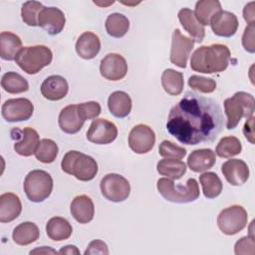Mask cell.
Returning a JSON list of instances; mask_svg holds the SVG:
<instances>
[{
	"mask_svg": "<svg viewBox=\"0 0 255 255\" xmlns=\"http://www.w3.org/2000/svg\"><path fill=\"white\" fill-rule=\"evenodd\" d=\"M52 59L53 53L50 48L45 45H36L22 48L15 62L25 73L35 75L43 68L49 66Z\"/></svg>",
	"mask_w": 255,
	"mask_h": 255,
	"instance_id": "obj_6",
	"label": "cell"
},
{
	"mask_svg": "<svg viewBox=\"0 0 255 255\" xmlns=\"http://www.w3.org/2000/svg\"><path fill=\"white\" fill-rule=\"evenodd\" d=\"M73 228L70 222L60 216H55L49 219L46 224V233L53 241H63L72 235Z\"/></svg>",
	"mask_w": 255,
	"mask_h": 255,
	"instance_id": "obj_28",
	"label": "cell"
},
{
	"mask_svg": "<svg viewBox=\"0 0 255 255\" xmlns=\"http://www.w3.org/2000/svg\"><path fill=\"white\" fill-rule=\"evenodd\" d=\"M59 254H80V250L75 245H66L59 250Z\"/></svg>",
	"mask_w": 255,
	"mask_h": 255,
	"instance_id": "obj_47",
	"label": "cell"
},
{
	"mask_svg": "<svg viewBox=\"0 0 255 255\" xmlns=\"http://www.w3.org/2000/svg\"><path fill=\"white\" fill-rule=\"evenodd\" d=\"M161 86L165 93L170 96H178L184 87L183 74L173 69H166L161 75Z\"/></svg>",
	"mask_w": 255,
	"mask_h": 255,
	"instance_id": "obj_30",
	"label": "cell"
},
{
	"mask_svg": "<svg viewBox=\"0 0 255 255\" xmlns=\"http://www.w3.org/2000/svg\"><path fill=\"white\" fill-rule=\"evenodd\" d=\"M70 211L73 217L81 224L89 223L95 215V205L91 197L82 194L76 196L70 206Z\"/></svg>",
	"mask_w": 255,
	"mask_h": 255,
	"instance_id": "obj_21",
	"label": "cell"
},
{
	"mask_svg": "<svg viewBox=\"0 0 255 255\" xmlns=\"http://www.w3.org/2000/svg\"><path fill=\"white\" fill-rule=\"evenodd\" d=\"M156 170L160 175L176 180L181 178L186 172V164L180 159L164 158L157 162Z\"/></svg>",
	"mask_w": 255,
	"mask_h": 255,
	"instance_id": "obj_32",
	"label": "cell"
},
{
	"mask_svg": "<svg viewBox=\"0 0 255 255\" xmlns=\"http://www.w3.org/2000/svg\"><path fill=\"white\" fill-rule=\"evenodd\" d=\"M156 188L165 200L174 203L192 202L200 195L198 183L194 178H188L183 185L175 184L172 179L162 177L157 180Z\"/></svg>",
	"mask_w": 255,
	"mask_h": 255,
	"instance_id": "obj_3",
	"label": "cell"
},
{
	"mask_svg": "<svg viewBox=\"0 0 255 255\" xmlns=\"http://www.w3.org/2000/svg\"><path fill=\"white\" fill-rule=\"evenodd\" d=\"M230 51L226 45L212 44L197 48L190 59V68L203 74L220 73L227 69Z\"/></svg>",
	"mask_w": 255,
	"mask_h": 255,
	"instance_id": "obj_2",
	"label": "cell"
},
{
	"mask_svg": "<svg viewBox=\"0 0 255 255\" xmlns=\"http://www.w3.org/2000/svg\"><path fill=\"white\" fill-rule=\"evenodd\" d=\"M57 254L59 253L58 251H56L55 249H52L51 247H47V246H43V247H40V248H36L32 251H30V254Z\"/></svg>",
	"mask_w": 255,
	"mask_h": 255,
	"instance_id": "obj_48",
	"label": "cell"
},
{
	"mask_svg": "<svg viewBox=\"0 0 255 255\" xmlns=\"http://www.w3.org/2000/svg\"><path fill=\"white\" fill-rule=\"evenodd\" d=\"M254 31L255 26L253 25H247L243 36H242V46L248 53H254L255 52V45H254Z\"/></svg>",
	"mask_w": 255,
	"mask_h": 255,
	"instance_id": "obj_43",
	"label": "cell"
},
{
	"mask_svg": "<svg viewBox=\"0 0 255 255\" xmlns=\"http://www.w3.org/2000/svg\"><path fill=\"white\" fill-rule=\"evenodd\" d=\"M22 211V203L18 195L6 192L0 195V222L7 223L15 220Z\"/></svg>",
	"mask_w": 255,
	"mask_h": 255,
	"instance_id": "obj_23",
	"label": "cell"
},
{
	"mask_svg": "<svg viewBox=\"0 0 255 255\" xmlns=\"http://www.w3.org/2000/svg\"><path fill=\"white\" fill-rule=\"evenodd\" d=\"M188 86L193 90H197L200 93L209 94L215 91L216 82L211 78H205L197 75H192L188 79Z\"/></svg>",
	"mask_w": 255,
	"mask_h": 255,
	"instance_id": "obj_40",
	"label": "cell"
},
{
	"mask_svg": "<svg viewBox=\"0 0 255 255\" xmlns=\"http://www.w3.org/2000/svg\"><path fill=\"white\" fill-rule=\"evenodd\" d=\"M203 194L206 198L212 199L220 195L222 191V182L219 176L212 171H207L199 176Z\"/></svg>",
	"mask_w": 255,
	"mask_h": 255,
	"instance_id": "obj_35",
	"label": "cell"
},
{
	"mask_svg": "<svg viewBox=\"0 0 255 255\" xmlns=\"http://www.w3.org/2000/svg\"><path fill=\"white\" fill-rule=\"evenodd\" d=\"M236 255H253L255 253V241L252 236H244L240 238L234 246Z\"/></svg>",
	"mask_w": 255,
	"mask_h": 255,
	"instance_id": "obj_42",
	"label": "cell"
},
{
	"mask_svg": "<svg viewBox=\"0 0 255 255\" xmlns=\"http://www.w3.org/2000/svg\"><path fill=\"white\" fill-rule=\"evenodd\" d=\"M155 143V133L151 128L139 124L134 126L128 134V146L138 154L147 153Z\"/></svg>",
	"mask_w": 255,
	"mask_h": 255,
	"instance_id": "obj_11",
	"label": "cell"
},
{
	"mask_svg": "<svg viewBox=\"0 0 255 255\" xmlns=\"http://www.w3.org/2000/svg\"><path fill=\"white\" fill-rule=\"evenodd\" d=\"M158 153L159 155L165 158H172V159H181L186 155V149L179 145L174 144L170 140H162L158 146Z\"/></svg>",
	"mask_w": 255,
	"mask_h": 255,
	"instance_id": "obj_39",
	"label": "cell"
},
{
	"mask_svg": "<svg viewBox=\"0 0 255 255\" xmlns=\"http://www.w3.org/2000/svg\"><path fill=\"white\" fill-rule=\"evenodd\" d=\"M22 41L19 36L12 32L0 34V57L5 61H13L22 50Z\"/></svg>",
	"mask_w": 255,
	"mask_h": 255,
	"instance_id": "obj_27",
	"label": "cell"
},
{
	"mask_svg": "<svg viewBox=\"0 0 255 255\" xmlns=\"http://www.w3.org/2000/svg\"><path fill=\"white\" fill-rule=\"evenodd\" d=\"M178 20L183 29L191 36L194 42L201 43L205 37V29L197 19L194 12L189 8H182L178 12Z\"/></svg>",
	"mask_w": 255,
	"mask_h": 255,
	"instance_id": "obj_24",
	"label": "cell"
},
{
	"mask_svg": "<svg viewBox=\"0 0 255 255\" xmlns=\"http://www.w3.org/2000/svg\"><path fill=\"white\" fill-rule=\"evenodd\" d=\"M61 168L64 172L74 175L81 181L94 179L99 169L97 161L92 156L77 150H70L64 155Z\"/></svg>",
	"mask_w": 255,
	"mask_h": 255,
	"instance_id": "obj_4",
	"label": "cell"
},
{
	"mask_svg": "<svg viewBox=\"0 0 255 255\" xmlns=\"http://www.w3.org/2000/svg\"><path fill=\"white\" fill-rule=\"evenodd\" d=\"M194 41L181 34L179 29H175L172 34V42H171V49H170V62L179 67L184 69L187 64L188 57L190 52L193 49Z\"/></svg>",
	"mask_w": 255,
	"mask_h": 255,
	"instance_id": "obj_13",
	"label": "cell"
},
{
	"mask_svg": "<svg viewBox=\"0 0 255 255\" xmlns=\"http://www.w3.org/2000/svg\"><path fill=\"white\" fill-rule=\"evenodd\" d=\"M34 112L32 102L26 98L7 100L1 108L3 119L9 123L23 122L29 120Z\"/></svg>",
	"mask_w": 255,
	"mask_h": 255,
	"instance_id": "obj_10",
	"label": "cell"
},
{
	"mask_svg": "<svg viewBox=\"0 0 255 255\" xmlns=\"http://www.w3.org/2000/svg\"><path fill=\"white\" fill-rule=\"evenodd\" d=\"M40 236V231L38 226L31 221H25L17 225L12 233L13 241L21 246L29 245L35 241Z\"/></svg>",
	"mask_w": 255,
	"mask_h": 255,
	"instance_id": "obj_29",
	"label": "cell"
},
{
	"mask_svg": "<svg viewBox=\"0 0 255 255\" xmlns=\"http://www.w3.org/2000/svg\"><path fill=\"white\" fill-rule=\"evenodd\" d=\"M94 3H95V4H97V5H100V6H107V5H111V4H113V3H114V1L109 2V3H100V2H96V1H94Z\"/></svg>",
	"mask_w": 255,
	"mask_h": 255,
	"instance_id": "obj_49",
	"label": "cell"
},
{
	"mask_svg": "<svg viewBox=\"0 0 255 255\" xmlns=\"http://www.w3.org/2000/svg\"><path fill=\"white\" fill-rule=\"evenodd\" d=\"M131 99L126 92L116 91L112 93L108 99V107L110 113L116 118H126L131 111Z\"/></svg>",
	"mask_w": 255,
	"mask_h": 255,
	"instance_id": "obj_26",
	"label": "cell"
},
{
	"mask_svg": "<svg viewBox=\"0 0 255 255\" xmlns=\"http://www.w3.org/2000/svg\"><path fill=\"white\" fill-rule=\"evenodd\" d=\"M255 111V100L251 94L237 92L231 98L224 101V112L227 117L226 128L233 129L240 123L242 118L248 119Z\"/></svg>",
	"mask_w": 255,
	"mask_h": 255,
	"instance_id": "obj_5",
	"label": "cell"
},
{
	"mask_svg": "<svg viewBox=\"0 0 255 255\" xmlns=\"http://www.w3.org/2000/svg\"><path fill=\"white\" fill-rule=\"evenodd\" d=\"M12 138L16 139L14 150L22 156H30L35 154L40 139L37 130L32 128H24L23 129L13 128L11 131Z\"/></svg>",
	"mask_w": 255,
	"mask_h": 255,
	"instance_id": "obj_14",
	"label": "cell"
},
{
	"mask_svg": "<svg viewBox=\"0 0 255 255\" xmlns=\"http://www.w3.org/2000/svg\"><path fill=\"white\" fill-rule=\"evenodd\" d=\"M242 150V144L239 138L236 136H224L222 137L216 145L215 153L219 157L229 158L239 154Z\"/></svg>",
	"mask_w": 255,
	"mask_h": 255,
	"instance_id": "obj_36",
	"label": "cell"
},
{
	"mask_svg": "<svg viewBox=\"0 0 255 255\" xmlns=\"http://www.w3.org/2000/svg\"><path fill=\"white\" fill-rule=\"evenodd\" d=\"M78 111L84 121L97 119L101 114V105L98 102H86L78 105Z\"/></svg>",
	"mask_w": 255,
	"mask_h": 255,
	"instance_id": "obj_41",
	"label": "cell"
},
{
	"mask_svg": "<svg viewBox=\"0 0 255 255\" xmlns=\"http://www.w3.org/2000/svg\"><path fill=\"white\" fill-rule=\"evenodd\" d=\"M66 24V17L62 10L57 7H44L38 18V25L49 35L61 33Z\"/></svg>",
	"mask_w": 255,
	"mask_h": 255,
	"instance_id": "obj_16",
	"label": "cell"
},
{
	"mask_svg": "<svg viewBox=\"0 0 255 255\" xmlns=\"http://www.w3.org/2000/svg\"><path fill=\"white\" fill-rule=\"evenodd\" d=\"M248 221V214L241 205H231L220 211L217 217V225L220 231L226 235H235L243 230Z\"/></svg>",
	"mask_w": 255,
	"mask_h": 255,
	"instance_id": "obj_8",
	"label": "cell"
},
{
	"mask_svg": "<svg viewBox=\"0 0 255 255\" xmlns=\"http://www.w3.org/2000/svg\"><path fill=\"white\" fill-rule=\"evenodd\" d=\"M221 10V4L218 0H200L196 2L193 12L197 21L205 26L209 25L213 16Z\"/></svg>",
	"mask_w": 255,
	"mask_h": 255,
	"instance_id": "obj_31",
	"label": "cell"
},
{
	"mask_svg": "<svg viewBox=\"0 0 255 255\" xmlns=\"http://www.w3.org/2000/svg\"><path fill=\"white\" fill-rule=\"evenodd\" d=\"M243 133L250 143H254V117H250L244 124Z\"/></svg>",
	"mask_w": 255,
	"mask_h": 255,
	"instance_id": "obj_45",
	"label": "cell"
},
{
	"mask_svg": "<svg viewBox=\"0 0 255 255\" xmlns=\"http://www.w3.org/2000/svg\"><path fill=\"white\" fill-rule=\"evenodd\" d=\"M216 161L215 152L210 148L193 150L187 158L188 167L194 172H202L211 168Z\"/></svg>",
	"mask_w": 255,
	"mask_h": 255,
	"instance_id": "obj_25",
	"label": "cell"
},
{
	"mask_svg": "<svg viewBox=\"0 0 255 255\" xmlns=\"http://www.w3.org/2000/svg\"><path fill=\"white\" fill-rule=\"evenodd\" d=\"M76 52L77 54L85 59H94L101 50V41L98 35L93 32H84L80 35L76 42Z\"/></svg>",
	"mask_w": 255,
	"mask_h": 255,
	"instance_id": "obj_22",
	"label": "cell"
},
{
	"mask_svg": "<svg viewBox=\"0 0 255 255\" xmlns=\"http://www.w3.org/2000/svg\"><path fill=\"white\" fill-rule=\"evenodd\" d=\"M69 91L67 80L60 75H53L46 78L41 85L42 96L49 101L64 99Z\"/></svg>",
	"mask_w": 255,
	"mask_h": 255,
	"instance_id": "obj_19",
	"label": "cell"
},
{
	"mask_svg": "<svg viewBox=\"0 0 255 255\" xmlns=\"http://www.w3.org/2000/svg\"><path fill=\"white\" fill-rule=\"evenodd\" d=\"M209 25L216 36L229 38L237 32L239 23L234 13L221 10L213 16Z\"/></svg>",
	"mask_w": 255,
	"mask_h": 255,
	"instance_id": "obj_17",
	"label": "cell"
},
{
	"mask_svg": "<svg viewBox=\"0 0 255 255\" xmlns=\"http://www.w3.org/2000/svg\"><path fill=\"white\" fill-rule=\"evenodd\" d=\"M58 151V145L53 139L43 138L39 142L35 156L39 161L43 163H51L56 159Z\"/></svg>",
	"mask_w": 255,
	"mask_h": 255,
	"instance_id": "obj_37",
	"label": "cell"
},
{
	"mask_svg": "<svg viewBox=\"0 0 255 255\" xmlns=\"http://www.w3.org/2000/svg\"><path fill=\"white\" fill-rule=\"evenodd\" d=\"M1 87L9 94H21L29 90L27 80L16 72H7L2 76Z\"/></svg>",
	"mask_w": 255,
	"mask_h": 255,
	"instance_id": "obj_34",
	"label": "cell"
},
{
	"mask_svg": "<svg viewBox=\"0 0 255 255\" xmlns=\"http://www.w3.org/2000/svg\"><path fill=\"white\" fill-rule=\"evenodd\" d=\"M58 122L61 130L69 134H74L80 131L85 123L79 114L78 105H69L65 107L60 112Z\"/></svg>",
	"mask_w": 255,
	"mask_h": 255,
	"instance_id": "obj_20",
	"label": "cell"
},
{
	"mask_svg": "<svg viewBox=\"0 0 255 255\" xmlns=\"http://www.w3.org/2000/svg\"><path fill=\"white\" fill-rule=\"evenodd\" d=\"M118 136V128L106 119H96L90 125L87 131L89 141L96 144H109Z\"/></svg>",
	"mask_w": 255,
	"mask_h": 255,
	"instance_id": "obj_12",
	"label": "cell"
},
{
	"mask_svg": "<svg viewBox=\"0 0 255 255\" xmlns=\"http://www.w3.org/2000/svg\"><path fill=\"white\" fill-rule=\"evenodd\" d=\"M255 2H250L245 5L243 9V17L244 20L248 23V25H253L255 21V10H254Z\"/></svg>",
	"mask_w": 255,
	"mask_h": 255,
	"instance_id": "obj_46",
	"label": "cell"
},
{
	"mask_svg": "<svg viewBox=\"0 0 255 255\" xmlns=\"http://www.w3.org/2000/svg\"><path fill=\"white\" fill-rule=\"evenodd\" d=\"M221 172L225 179L234 186L244 184L249 178V167L247 163L238 158H231L221 165Z\"/></svg>",
	"mask_w": 255,
	"mask_h": 255,
	"instance_id": "obj_18",
	"label": "cell"
},
{
	"mask_svg": "<svg viewBox=\"0 0 255 255\" xmlns=\"http://www.w3.org/2000/svg\"><path fill=\"white\" fill-rule=\"evenodd\" d=\"M44 8L42 3L38 1H27L22 5L21 17L25 24L31 27L38 25V18L41 10Z\"/></svg>",
	"mask_w": 255,
	"mask_h": 255,
	"instance_id": "obj_38",
	"label": "cell"
},
{
	"mask_svg": "<svg viewBox=\"0 0 255 255\" xmlns=\"http://www.w3.org/2000/svg\"><path fill=\"white\" fill-rule=\"evenodd\" d=\"M94 254H109L108 245L102 240H94L89 245L85 251V255H94Z\"/></svg>",
	"mask_w": 255,
	"mask_h": 255,
	"instance_id": "obj_44",
	"label": "cell"
},
{
	"mask_svg": "<svg viewBox=\"0 0 255 255\" xmlns=\"http://www.w3.org/2000/svg\"><path fill=\"white\" fill-rule=\"evenodd\" d=\"M105 27L110 36L114 38H122L128 31L129 21L124 14L112 13L107 17Z\"/></svg>",
	"mask_w": 255,
	"mask_h": 255,
	"instance_id": "obj_33",
	"label": "cell"
},
{
	"mask_svg": "<svg viewBox=\"0 0 255 255\" xmlns=\"http://www.w3.org/2000/svg\"><path fill=\"white\" fill-rule=\"evenodd\" d=\"M103 196L113 202H122L128 199L130 193L128 180L121 174L109 173L105 175L100 183Z\"/></svg>",
	"mask_w": 255,
	"mask_h": 255,
	"instance_id": "obj_9",
	"label": "cell"
},
{
	"mask_svg": "<svg viewBox=\"0 0 255 255\" xmlns=\"http://www.w3.org/2000/svg\"><path fill=\"white\" fill-rule=\"evenodd\" d=\"M53 190V178L45 170L34 169L24 180V191L32 202H42L47 199Z\"/></svg>",
	"mask_w": 255,
	"mask_h": 255,
	"instance_id": "obj_7",
	"label": "cell"
},
{
	"mask_svg": "<svg viewBox=\"0 0 255 255\" xmlns=\"http://www.w3.org/2000/svg\"><path fill=\"white\" fill-rule=\"evenodd\" d=\"M101 75L109 81H120L128 73V64L126 59L117 53L106 55L100 64Z\"/></svg>",
	"mask_w": 255,
	"mask_h": 255,
	"instance_id": "obj_15",
	"label": "cell"
},
{
	"mask_svg": "<svg viewBox=\"0 0 255 255\" xmlns=\"http://www.w3.org/2000/svg\"><path fill=\"white\" fill-rule=\"evenodd\" d=\"M224 118L217 101L195 92H186L169 111L166 129L187 145L208 143L222 131Z\"/></svg>",
	"mask_w": 255,
	"mask_h": 255,
	"instance_id": "obj_1",
	"label": "cell"
}]
</instances>
